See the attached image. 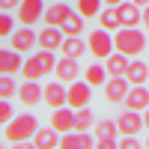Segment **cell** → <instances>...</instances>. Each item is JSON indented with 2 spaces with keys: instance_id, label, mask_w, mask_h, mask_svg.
<instances>
[{
  "instance_id": "37",
  "label": "cell",
  "mask_w": 149,
  "mask_h": 149,
  "mask_svg": "<svg viewBox=\"0 0 149 149\" xmlns=\"http://www.w3.org/2000/svg\"><path fill=\"white\" fill-rule=\"evenodd\" d=\"M104 3H107V6H119L122 0H104Z\"/></svg>"
},
{
  "instance_id": "36",
  "label": "cell",
  "mask_w": 149,
  "mask_h": 149,
  "mask_svg": "<svg viewBox=\"0 0 149 149\" xmlns=\"http://www.w3.org/2000/svg\"><path fill=\"white\" fill-rule=\"evenodd\" d=\"M143 128H146V131H149V107H146V110H143Z\"/></svg>"
},
{
  "instance_id": "27",
  "label": "cell",
  "mask_w": 149,
  "mask_h": 149,
  "mask_svg": "<svg viewBox=\"0 0 149 149\" xmlns=\"http://www.w3.org/2000/svg\"><path fill=\"white\" fill-rule=\"evenodd\" d=\"M86 84L90 86H104L107 84V66H102V63L86 66Z\"/></svg>"
},
{
  "instance_id": "2",
  "label": "cell",
  "mask_w": 149,
  "mask_h": 149,
  "mask_svg": "<svg viewBox=\"0 0 149 149\" xmlns=\"http://www.w3.org/2000/svg\"><path fill=\"white\" fill-rule=\"evenodd\" d=\"M39 131V122H36L33 113H18L6 122V140L9 143H24V140H33V134Z\"/></svg>"
},
{
  "instance_id": "24",
  "label": "cell",
  "mask_w": 149,
  "mask_h": 149,
  "mask_svg": "<svg viewBox=\"0 0 149 149\" xmlns=\"http://www.w3.org/2000/svg\"><path fill=\"white\" fill-rule=\"evenodd\" d=\"M60 30H63V36H81L84 33V15L81 12H69L66 21L60 24Z\"/></svg>"
},
{
  "instance_id": "34",
  "label": "cell",
  "mask_w": 149,
  "mask_h": 149,
  "mask_svg": "<svg viewBox=\"0 0 149 149\" xmlns=\"http://www.w3.org/2000/svg\"><path fill=\"white\" fill-rule=\"evenodd\" d=\"M18 3H21V0H0V9H3V12H12V9H18Z\"/></svg>"
},
{
  "instance_id": "1",
  "label": "cell",
  "mask_w": 149,
  "mask_h": 149,
  "mask_svg": "<svg viewBox=\"0 0 149 149\" xmlns=\"http://www.w3.org/2000/svg\"><path fill=\"white\" fill-rule=\"evenodd\" d=\"M54 69H57V57H54V51L39 48L36 54H30L27 60H24L21 74H24L27 81H39V78H45V74H51Z\"/></svg>"
},
{
  "instance_id": "12",
  "label": "cell",
  "mask_w": 149,
  "mask_h": 149,
  "mask_svg": "<svg viewBox=\"0 0 149 149\" xmlns=\"http://www.w3.org/2000/svg\"><path fill=\"white\" fill-rule=\"evenodd\" d=\"M125 104L128 110H146L149 107V86H143V84H134L131 90H128V95H125Z\"/></svg>"
},
{
  "instance_id": "40",
  "label": "cell",
  "mask_w": 149,
  "mask_h": 149,
  "mask_svg": "<svg viewBox=\"0 0 149 149\" xmlns=\"http://www.w3.org/2000/svg\"><path fill=\"white\" fill-rule=\"evenodd\" d=\"M146 86H149V78H146Z\"/></svg>"
},
{
  "instance_id": "35",
  "label": "cell",
  "mask_w": 149,
  "mask_h": 149,
  "mask_svg": "<svg viewBox=\"0 0 149 149\" xmlns=\"http://www.w3.org/2000/svg\"><path fill=\"white\" fill-rule=\"evenodd\" d=\"M143 27L149 30V6H143Z\"/></svg>"
},
{
  "instance_id": "23",
  "label": "cell",
  "mask_w": 149,
  "mask_h": 149,
  "mask_svg": "<svg viewBox=\"0 0 149 149\" xmlns=\"http://www.w3.org/2000/svg\"><path fill=\"white\" fill-rule=\"evenodd\" d=\"M125 78H128V84H131V86H134V84H146V78H149L146 63H143V60H131L128 69H125Z\"/></svg>"
},
{
  "instance_id": "38",
  "label": "cell",
  "mask_w": 149,
  "mask_h": 149,
  "mask_svg": "<svg viewBox=\"0 0 149 149\" xmlns=\"http://www.w3.org/2000/svg\"><path fill=\"white\" fill-rule=\"evenodd\" d=\"M134 3H137V6H149V0H134Z\"/></svg>"
},
{
  "instance_id": "4",
  "label": "cell",
  "mask_w": 149,
  "mask_h": 149,
  "mask_svg": "<svg viewBox=\"0 0 149 149\" xmlns=\"http://www.w3.org/2000/svg\"><path fill=\"white\" fill-rule=\"evenodd\" d=\"M86 48H90V54L95 60H107L110 54H113V36H107L104 27L93 30L90 36H86Z\"/></svg>"
},
{
  "instance_id": "13",
  "label": "cell",
  "mask_w": 149,
  "mask_h": 149,
  "mask_svg": "<svg viewBox=\"0 0 149 149\" xmlns=\"http://www.w3.org/2000/svg\"><path fill=\"white\" fill-rule=\"evenodd\" d=\"M24 60H21V51L15 48H0V74H15L21 72Z\"/></svg>"
},
{
  "instance_id": "7",
  "label": "cell",
  "mask_w": 149,
  "mask_h": 149,
  "mask_svg": "<svg viewBox=\"0 0 149 149\" xmlns=\"http://www.w3.org/2000/svg\"><path fill=\"white\" fill-rule=\"evenodd\" d=\"M131 90V84L125 74H110L107 84H104V98L107 102H125V95Z\"/></svg>"
},
{
  "instance_id": "6",
  "label": "cell",
  "mask_w": 149,
  "mask_h": 149,
  "mask_svg": "<svg viewBox=\"0 0 149 149\" xmlns=\"http://www.w3.org/2000/svg\"><path fill=\"white\" fill-rule=\"evenodd\" d=\"M90 98H93V86L90 84H78V81H72L69 84V93H66V104L69 107H74V110H78V107H86V104H90Z\"/></svg>"
},
{
  "instance_id": "3",
  "label": "cell",
  "mask_w": 149,
  "mask_h": 149,
  "mask_svg": "<svg viewBox=\"0 0 149 149\" xmlns=\"http://www.w3.org/2000/svg\"><path fill=\"white\" fill-rule=\"evenodd\" d=\"M146 48V36L137 27H119L113 33V51H122L125 57H137Z\"/></svg>"
},
{
  "instance_id": "25",
  "label": "cell",
  "mask_w": 149,
  "mask_h": 149,
  "mask_svg": "<svg viewBox=\"0 0 149 149\" xmlns=\"http://www.w3.org/2000/svg\"><path fill=\"white\" fill-rule=\"evenodd\" d=\"M98 24H102L107 33L119 30V27H122V21H119V9H116V6H107L104 12H98Z\"/></svg>"
},
{
  "instance_id": "19",
  "label": "cell",
  "mask_w": 149,
  "mask_h": 149,
  "mask_svg": "<svg viewBox=\"0 0 149 149\" xmlns=\"http://www.w3.org/2000/svg\"><path fill=\"white\" fill-rule=\"evenodd\" d=\"M60 146H63V149H90L93 137L86 131H66L63 140H60Z\"/></svg>"
},
{
  "instance_id": "16",
  "label": "cell",
  "mask_w": 149,
  "mask_h": 149,
  "mask_svg": "<svg viewBox=\"0 0 149 149\" xmlns=\"http://www.w3.org/2000/svg\"><path fill=\"white\" fill-rule=\"evenodd\" d=\"M39 39V48H45V51H60V45H63V30L60 27H51V24H45V30L36 36Z\"/></svg>"
},
{
  "instance_id": "5",
  "label": "cell",
  "mask_w": 149,
  "mask_h": 149,
  "mask_svg": "<svg viewBox=\"0 0 149 149\" xmlns=\"http://www.w3.org/2000/svg\"><path fill=\"white\" fill-rule=\"evenodd\" d=\"M15 15H18V21H21V24L33 27V24H36V21H39V18L45 15V0H21Z\"/></svg>"
},
{
  "instance_id": "9",
  "label": "cell",
  "mask_w": 149,
  "mask_h": 149,
  "mask_svg": "<svg viewBox=\"0 0 149 149\" xmlns=\"http://www.w3.org/2000/svg\"><path fill=\"white\" fill-rule=\"evenodd\" d=\"M116 9H119V21H122V27H137V24L143 21V6H137L134 0H122Z\"/></svg>"
},
{
  "instance_id": "22",
  "label": "cell",
  "mask_w": 149,
  "mask_h": 149,
  "mask_svg": "<svg viewBox=\"0 0 149 149\" xmlns=\"http://www.w3.org/2000/svg\"><path fill=\"white\" fill-rule=\"evenodd\" d=\"M33 146H39V149H54V146H60V131H54V128H39L33 134Z\"/></svg>"
},
{
  "instance_id": "8",
  "label": "cell",
  "mask_w": 149,
  "mask_h": 149,
  "mask_svg": "<svg viewBox=\"0 0 149 149\" xmlns=\"http://www.w3.org/2000/svg\"><path fill=\"white\" fill-rule=\"evenodd\" d=\"M116 122H110V119H102V122H95V146H102V149H110V146H116Z\"/></svg>"
},
{
  "instance_id": "20",
  "label": "cell",
  "mask_w": 149,
  "mask_h": 149,
  "mask_svg": "<svg viewBox=\"0 0 149 149\" xmlns=\"http://www.w3.org/2000/svg\"><path fill=\"white\" fill-rule=\"evenodd\" d=\"M60 51H63V57H74V60H81L86 54V42L81 39V36H66L63 45H60Z\"/></svg>"
},
{
  "instance_id": "39",
  "label": "cell",
  "mask_w": 149,
  "mask_h": 149,
  "mask_svg": "<svg viewBox=\"0 0 149 149\" xmlns=\"http://www.w3.org/2000/svg\"><path fill=\"white\" fill-rule=\"evenodd\" d=\"M146 146H149V137H146Z\"/></svg>"
},
{
  "instance_id": "32",
  "label": "cell",
  "mask_w": 149,
  "mask_h": 149,
  "mask_svg": "<svg viewBox=\"0 0 149 149\" xmlns=\"http://www.w3.org/2000/svg\"><path fill=\"white\" fill-rule=\"evenodd\" d=\"M12 116H15V110L9 107V98H0V125H6Z\"/></svg>"
},
{
  "instance_id": "21",
  "label": "cell",
  "mask_w": 149,
  "mask_h": 149,
  "mask_svg": "<svg viewBox=\"0 0 149 149\" xmlns=\"http://www.w3.org/2000/svg\"><path fill=\"white\" fill-rule=\"evenodd\" d=\"M69 12H72V9H69L66 3H51V6H45V15H42V18H45V24H51V27H60V24L66 21Z\"/></svg>"
},
{
  "instance_id": "10",
  "label": "cell",
  "mask_w": 149,
  "mask_h": 149,
  "mask_svg": "<svg viewBox=\"0 0 149 149\" xmlns=\"http://www.w3.org/2000/svg\"><path fill=\"white\" fill-rule=\"evenodd\" d=\"M66 93H69V86H63V81L45 84V86H42V102H45L48 107H63V104H66Z\"/></svg>"
},
{
  "instance_id": "18",
  "label": "cell",
  "mask_w": 149,
  "mask_h": 149,
  "mask_svg": "<svg viewBox=\"0 0 149 149\" xmlns=\"http://www.w3.org/2000/svg\"><path fill=\"white\" fill-rule=\"evenodd\" d=\"M18 102L24 107H36L42 102V86L36 84V81H27V84H21L18 86Z\"/></svg>"
},
{
  "instance_id": "26",
  "label": "cell",
  "mask_w": 149,
  "mask_h": 149,
  "mask_svg": "<svg viewBox=\"0 0 149 149\" xmlns=\"http://www.w3.org/2000/svg\"><path fill=\"white\" fill-rule=\"evenodd\" d=\"M128 63H131V57H125L122 51H113L107 57V74H125V69H128Z\"/></svg>"
},
{
  "instance_id": "15",
  "label": "cell",
  "mask_w": 149,
  "mask_h": 149,
  "mask_svg": "<svg viewBox=\"0 0 149 149\" xmlns=\"http://www.w3.org/2000/svg\"><path fill=\"white\" fill-rule=\"evenodd\" d=\"M57 81H63V84H72V81H78V74H81V66H78V60L74 57H63V60H57Z\"/></svg>"
},
{
  "instance_id": "29",
  "label": "cell",
  "mask_w": 149,
  "mask_h": 149,
  "mask_svg": "<svg viewBox=\"0 0 149 149\" xmlns=\"http://www.w3.org/2000/svg\"><path fill=\"white\" fill-rule=\"evenodd\" d=\"M102 3H104V0H78V12L84 18H93V15L102 12Z\"/></svg>"
},
{
  "instance_id": "31",
  "label": "cell",
  "mask_w": 149,
  "mask_h": 149,
  "mask_svg": "<svg viewBox=\"0 0 149 149\" xmlns=\"http://www.w3.org/2000/svg\"><path fill=\"white\" fill-rule=\"evenodd\" d=\"M12 33H15V21H12L9 12L0 9V36H12Z\"/></svg>"
},
{
  "instance_id": "30",
  "label": "cell",
  "mask_w": 149,
  "mask_h": 149,
  "mask_svg": "<svg viewBox=\"0 0 149 149\" xmlns=\"http://www.w3.org/2000/svg\"><path fill=\"white\" fill-rule=\"evenodd\" d=\"M18 95V86L12 81V74H0V98H12Z\"/></svg>"
},
{
  "instance_id": "14",
  "label": "cell",
  "mask_w": 149,
  "mask_h": 149,
  "mask_svg": "<svg viewBox=\"0 0 149 149\" xmlns=\"http://www.w3.org/2000/svg\"><path fill=\"white\" fill-rule=\"evenodd\" d=\"M116 128H119V134H137L140 128H143V116L137 113V110H122L119 113V119H116Z\"/></svg>"
},
{
  "instance_id": "11",
  "label": "cell",
  "mask_w": 149,
  "mask_h": 149,
  "mask_svg": "<svg viewBox=\"0 0 149 149\" xmlns=\"http://www.w3.org/2000/svg\"><path fill=\"white\" fill-rule=\"evenodd\" d=\"M51 128L54 131H74V107H54V113H51Z\"/></svg>"
},
{
  "instance_id": "33",
  "label": "cell",
  "mask_w": 149,
  "mask_h": 149,
  "mask_svg": "<svg viewBox=\"0 0 149 149\" xmlns=\"http://www.w3.org/2000/svg\"><path fill=\"white\" fill-rule=\"evenodd\" d=\"M119 146H122V149H137V134H122Z\"/></svg>"
},
{
  "instance_id": "28",
  "label": "cell",
  "mask_w": 149,
  "mask_h": 149,
  "mask_svg": "<svg viewBox=\"0 0 149 149\" xmlns=\"http://www.w3.org/2000/svg\"><path fill=\"white\" fill-rule=\"evenodd\" d=\"M90 125H93V110L78 107L74 110V131H90Z\"/></svg>"
},
{
  "instance_id": "17",
  "label": "cell",
  "mask_w": 149,
  "mask_h": 149,
  "mask_svg": "<svg viewBox=\"0 0 149 149\" xmlns=\"http://www.w3.org/2000/svg\"><path fill=\"white\" fill-rule=\"evenodd\" d=\"M9 39H12V48H15V51H21V54L33 51V48H36V42H39V39H36V33L27 27V24H24L21 30H15V33L9 36Z\"/></svg>"
}]
</instances>
